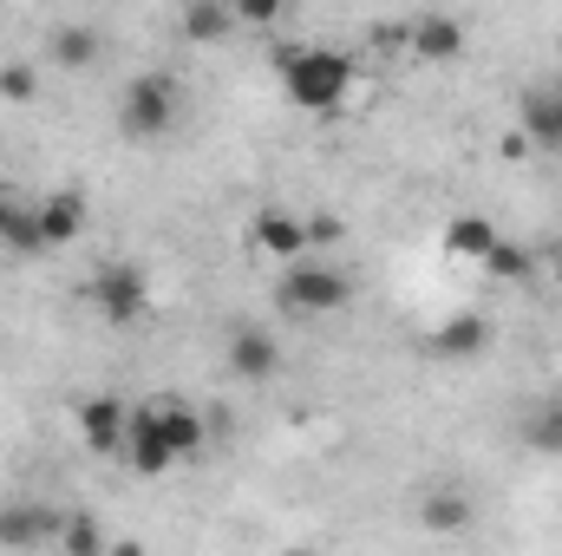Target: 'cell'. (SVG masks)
Segmentation results:
<instances>
[{"mask_svg": "<svg viewBox=\"0 0 562 556\" xmlns=\"http://www.w3.org/2000/svg\"><path fill=\"white\" fill-rule=\"evenodd\" d=\"M276 73L281 92L314 119H327L353 99V59L334 53V46H276Z\"/></svg>", "mask_w": 562, "mask_h": 556, "instance_id": "obj_1", "label": "cell"}, {"mask_svg": "<svg viewBox=\"0 0 562 556\" xmlns=\"http://www.w3.org/2000/svg\"><path fill=\"white\" fill-rule=\"evenodd\" d=\"M177 112H183L177 79H164V73H138V79L125 86V99H119V132H125L132 144H150V138H164V132L177 125Z\"/></svg>", "mask_w": 562, "mask_h": 556, "instance_id": "obj_2", "label": "cell"}, {"mask_svg": "<svg viewBox=\"0 0 562 556\" xmlns=\"http://www.w3.org/2000/svg\"><path fill=\"white\" fill-rule=\"evenodd\" d=\"M276 294L288 314H340L353 301V281L340 276V269H327V263H288Z\"/></svg>", "mask_w": 562, "mask_h": 556, "instance_id": "obj_3", "label": "cell"}, {"mask_svg": "<svg viewBox=\"0 0 562 556\" xmlns=\"http://www.w3.org/2000/svg\"><path fill=\"white\" fill-rule=\"evenodd\" d=\"M86 294H92V308L112 321V327H132L150 314V281L138 269H125V263H112V269H99V276L86 281Z\"/></svg>", "mask_w": 562, "mask_h": 556, "instance_id": "obj_4", "label": "cell"}, {"mask_svg": "<svg viewBox=\"0 0 562 556\" xmlns=\"http://www.w3.org/2000/svg\"><path fill=\"white\" fill-rule=\"evenodd\" d=\"M119 458H125L138 478H164V471L177 465V452H170V438H164V413H157V400H150V407H132Z\"/></svg>", "mask_w": 562, "mask_h": 556, "instance_id": "obj_5", "label": "cell"}, {"mask_svg": "<svg viewBox=\"0 0 562 556\" xmlns=\"http://www.w3.org/2000/svg\"><path fill=\"white\" fill-rule=\"evenodd\" d=\"M249 249L262 256V263H301L314 243H307V216H288V210H262L256 223H249Z\"/></svg>", "mask_w": 562, "mask_h": 556, "instance_id": "obj_6", "label": "cell"}, {"mask_svg": "<svg viewBox=\"0 0 562 556\" xmlns=\"http://www.w3.org/2000/svg\"><path fill=\"white\" fill-rule=\"evenodd\" d=\"M125 419H132V407H125L119 393H92V400H79V438H86L92 452L119 458V445H125Z\"/></svg>", "mask_w": 562, "mask_h": 556, "instance_id": "obj_7", "label": "cell"}, {"mask_svg": "<svg viewBox=\"0 0 562 556\" xmlns=\"http://www.w3.org/2000/svg\"><path fill=\"white\" fill-rule=\"evenodd\" d=\"M484 347H491V321L484 314H451V321H438L425 334V354L431 360H477Z\"/></svg>", "mask_w": 562, "mask_h": 556, "instance_id": "obj_8", "label": "cell"}, {"mask_svg": "<svg viewBox=\"0 0 562 556\" xmlns=\"http://www.w3.org/2000/svg\"><path fill=\"white\" fill-rule=\"evenodd\" d=\"M229 374H236V380H276L281 374V341L269 327H236V334H229Z\"/></svg>", "mask_w": 562, "mask_h": 556, "instance_id": "obj_9", "label": "cell"}, {"mask_svg": "<svg viewBox=\"0 0 562 556\" xmlns=\"http://www.w3.org/2000/svg\"><path fill=\"white\" fill-rule=\"evenodd\" d=\"M53 537H59V518H53L46 504H7V511H0V544L33 551V544H53Z\"/></svg>", "mask_w": 562, "mask_h": 556, "instance_id": "obj_10", "label": "cell"}, {"mask_svg": "<svg viewBox=\"0 0 562 556\" xmlns=\"http://www.w3.org/2000/svg\"><path fill=\"white\" fill-rule=\"evenodd\" d=\"M438 243H445V256H451V263H484V256H491V243H497V223H491V216H451Z\"/></svg>", "mask_w": 562, "mask_h": 556, "instance_id": "obj_11", "label": "cell"}, {"mask_svg": "<svg viewBox=\"0 0 562 556\" xmlns=\"http://www.w3.org/2000/svg\"><path fill=\"white\" fill-rule=\"evenodd\" d=\"M157 413H164V438H170L177 465H183V458H196V452L210 445V425H203L196 407H183V400H157Z\"/></svg>", "mask_w": 562, "mask_h": 556, "instance_id": "obj_12", "label": "cell"}, {"mask_svg": "<svg viewBox=\"0 0 562 556\" xmlns=\"http://www.w3.org/2000/svg\"><path fill=\"white\" fill-rule=\"evenodd\" d=\"M40 230H46V249L72 243V236L86 230V197H79V190H53V197L40 203Z\"/></svg>", "mask_w": 562, "mask_h": 556, "instance_id": "obj_13", "label": "cell"}, {"mask_svg": "<svg viewBox=\"0 0 562 556\" xmlns=\"http://www.w3.org/2000/svg\"><path fill=\"white\" fill-rule=\"evenodd\" d=\"M413 53L419 59H458L464 53V26L451 20V13H425V20H413Z\"/></svg>", "mask_w": 562, "mask_h": 556, "instance_id": "obj_14", "label": "cell"}, {"mask_svg": "<svg viewBox=\"0 0 562 556\" xmlns=\"http://www.w3.org/2000/svg\"><path fill=\"white\" fill-rule=\"evenodd\" d=\"M229 26H236L229 0H190L183 7V40L190 46H216V40H229Z\"/></svg>", "mask_w": 562, "mask_h": 556, "instance_id": "obj_15", "label": "cell"}, {"mask_svg": "<svg viewBox=\"0 0 562 556\" xmlns=\"http://www.w3.org/2000/svg\"><path fill=\"white\" fill-rule=\"evenodd\" d=\"M524 132L543 151H562V92H530L524 99Z\"/></svg>", "mask_w": 562, "mask_h": 556, "instance_id": "obj_16", "label": "cell"}, {"mask_svg": "<svg viewBox=\"0 0 562 556\" xmlns=\"http://www.w3.org/2000/svg\"><path fill=\"white\" fill-rule=\"evenodd\" d=\"M53 66L92 73V66H99V33H92V26H59V33H53Z\"/></svg>", "mask_w": 562, "mask_h": 556, "instance_id": "obj_17", "label": "cell"}, {"mask_svg": "<svg viewBox=\"0 0 562 556\" xmlns=\"http://www.w3.org/2000/svg\"><path fill=\"white\" fill-rule=\"evenodd\" d=\"M477 269H484L491 281H530V276H537V256H530L524 243H504V236H497V243H491V256H484Z\"/></svg>", "mask_w": 562, "mask_h": 556, "instance_id": "obj_18", "label": "cell"}, {"mask_svg": "<svg viewBox=\"0 0 562 556\" xmlns=\"http://www.w3.org/2000/svg\"><path fill=\"white\" fill-rule=\"evenodd\" d=\"M464 518H471V504H464L458 491H438V498H425V504H419L425 531H464Z\"/></svg>", "mask_w": 562, "mask_h": 556, "instance_id": "obj_19", "label": "cell"}, {"mask_svg": "<svg viewBox=\"0 0 562 556\" xmlns=\"http://www.w3.org/2000/svg\"><path fill=\"white\" fill-rule=\"evenodd\" d=\"M0 243H7V249H20V256H46V230H40V210H13V223L0 230Z\"/></svg>", "mask_w": 562, "mask_h": 556, "instance_id": "obj_20", "label": "cell"}, {"mask_svg": "<svg viewBox=\"0 0 562 556\" xmlns=\"http://www.w3.org/2000/svg\"><path fill=\"white\" fill-rule=\"evenodd\" d=\"M0 99H13V105L40 99V73H33L26 59H7V66H0Z\"/></svg>", "mask_w": 562, "mask_h": 556, "instance_id": "obj_21", "label": "cell"}, {"mask_svg": "<svg viewBox=\"0 0 562 556\" xmlns=\"http://www.w3.org/2000/svg\"><path fill=\"white\" fill-rule=\"evenodd\" d=\"M530 445H537V452H550V458H562V400H550L543 413L530 419Z\"/></svg>", "mask_w": 562, "mask_h": 556, "instance_id": "obj_22", "label": "cell"}, {"mask_svg": "<svg viewBox=\"0 0 562 556\" xmlns=\"http://www.w3.org/2000/svg\"><path fill=\"white\" fill-rule=\"evenodd\" d=\"M59 544H66V551H105V531H99L92 518H66V524H59Z\"/></svg>", "mask_w": 562, "mask_h": 556, "instance_id": "obj_23", "label": "cell"}, {"mask_svg": "<svg viewBox=\"0 0 562 556\" xmlns=\"http://www.w3.org/2000/svg\"><path fill=\"white\" fill-rule=\"evenodd\" d=\"M229 13H236L243 26H276L281 13H288V0H229Z\"/></svg>", "mask_w": 562, "mask_h": 556, "instance_id": "obj_24", "label": "cell"}, {"mask_svg": "<svg viewBox=\"0 0 562 556\" xmlns=\"http://www.w3.org/2000/svg\"><path fill=\"white\" fill-rule=\"evenodd\" d=\"M373 53H413V26L406 20H380L373 26Z\"/></svg>", "mask_w": 562, "mask_h": 556, "instance_id": "obj_25", "label": "cell"}, {"mask_svg": "<svg viewBox=\"0 0 562 556\" xmlns=\"http://www.w3.org/2000/svg\"><path fill=\"white\" fill-rule=\"evenodd\" d=\"M307 243H340V216H307Z\"/></svg>", "mask_w": 562, "mask_h": 556, "instance_id": "obj_26", "label": "cell"}, {"mask_svg": "<svg viewBox=\"0 0 562 556\" xmlns=\"http://www.w3.org/2000/svg\"><path fill=\"white\" fill-rule=\"evenodd\" d=\"M504 157H510V164H517V157H530V132H524V125L504 138Z\"/></svg>", "mask_w": 562, "mask_h": 556, "instance_id": "obj_27", "label": "cell"}, {"mask_svg": "<svg viewBox=\"0 0 562 556\" xmlns=\"http://www.w3.org/2000/svg\"><path fill=\"white\" fill-rule=\"evenodd\" d=\"M13 210H20V203H13V197H7V184H0V230L13 223Z\"/></svg>", "mask_w": 562, "mask_h": 556, "instance_id": "obj_28", "label": "cell"}, {"mask_svg": "<svg viewBox=\"0 0 562 556\" xmlns=\"http://www.w3.org/2000/svg\"><path fill=\"white\" fill-rule=\"evenodd\" d=\"M557 288H562V249H557Z\"/></svg>", "mask_w": 562, "mask_h": 556, "instance_id": "obj_29", "label": "cell"}]
</instances>
